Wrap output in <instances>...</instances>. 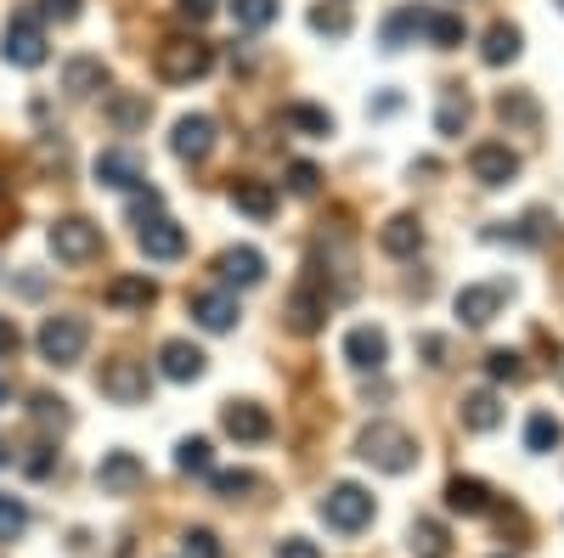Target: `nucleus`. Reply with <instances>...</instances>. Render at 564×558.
<instances>
[{"mask_svg": "<svg viewBox=\"0 0 564 558\" xmlns=\"http://www.w3.org/2000/svg\"><path fill=\"white\" fill-rule=\"evenodd\" d=\"M215 271H220L226 288H260V283H265V254L249 249V243H238V249H226V254L215 260Z\"/></svg>", "mask_w": 564, "mask_h": 558, "instance_id": "6ab92c4d", "label": "nucleus"}, {"mask_svg": "<svg viewBox=\"0 0 564 558\" xmlns=\"http://www.w3.org/2000/svg\"><path fill=\"white\" fill-rule=\"evenodd\" d=\"M97 390H102V401H113V406H141V401H148V390H153L148 361H135V355H113V361H102Z\"/></svg>", "mask_w": 564, "mask_h": 558, "instance_id": "0eeeda50", "label": "nucleus"}, {"mask_svg": "<svg viewBox=\"0 0 564 558\" xmlns=\"http://www.w3.org/2000/svg\"><path fill=\"white\" fill-rule=\"evenodd\" d=\"M159 372H164L170 384H198L204 372H209V355L193 339H164L159 344Z\"/></svg>", "mask_w": 564, "mask_h": 558, "instance_id": "f3484780", "label": "nucleus"}, {"mask_svg": "<svg viewBox=\"0 0 564 558\" xmlns=\"http://www.w3.org/2000/svg\"><path fill=\"white\" fill-rule=\"evenodd\" d=\"M468 175L480 186H508V180H520V153L508 142H475L468 147Z\"/></svg>", "mask_w": 564, "mask_h": 558, "instance_id": "4468645a", "label": "nucleus"}, {"mask_svg": "<svg viewBox=\"0 0 564 558\" xmlns=\"http://www.w3.org/2000/svg\"><path fill=\"white\" fill-rule=\"evenodd\" d=\"M327 310H334V288L316 283L311 271L294 283L289 305H282V316H289V328H294L300 339H311V333H322V328H327Z\"/></svg>", "mask_w": 564, "mask_h": 558, "instance_id": "423d86ee", "label": "nucleus"}, {"mask_svg": "<svg viewBox=\"0 0 564 558\" xmlns=\"http://www.w3.org/2000/svg\"><path fill=\"white\" fill-rule=\"evenodd\" d=\"M311 29L327 34V40H345V34H350V12L339 7V0H327V7H311Z\"/></svg>", "mask_w": 564, "mask_h": 558, "instance_id": "4c0bfd02", "label": "nucleus"}, {"mask_svg": "<svg viewBox=\"0 0 564 558\" xmlns=\"http://www.w3.org/2000/svg\"><path fill=\"white\" fill-rule=\"evenodd\" d=\"M175 12H181V23H193V29H204V23L215 18V0H175Z\"/></svg>", "mask_w": 564, "mask_h": 558, "instance_id": "a18cd8bd", "label": "nucleus"}, {"mask_svg": "<svg viewBox=\"0 0 564 558\" xmlns=\"http://www.w3.org/2000/svg\"><path fill=\"white\" fill-rule=\"evenodd\" d=\"M90 175H97V186H108V193H141V186H148V158L135 147H102Z\"/></svg>", "mask_w": 564, "mask_h": 558, "instance_id": "1a4fd4ad", "label": "nucleus"}, {"mask_svg": "<svg viewBox=\"0 0 564 558\" xmlns=\"http://www.w3.org/2000/svg\"><path fill=\"white\" fill-rule=\"evenodd\" d=\"M45 243H52V254H57L63 265H90V260L102 254V226L85 220V215H63V220H52Z\"/></svg>", "mask_w": 564, "mask_h": 558, "instance_id": "39448f33", "label": "nucleus"}, {"mask_svg": "<svg viewBox=\"0 0 564 558\" xmlns=\"http://www.w3.org/2000/svg\"><path fill=\"white\" fill-rule=\"evenodd\" d=\"M63 90L74 102H90L97 90H108V63L102 57H68L63 63Z\"/></svg>", "mask_w": 564, "mask_h": 558, "instance_id": "412c9836", "label": "nucleus"}, {"mask_svg": "<svg viewBox=\"0 0 564 558\" xmlns=\"http://www.w3.org/2000/svg\"><path fill=\"white\" fill-rule=\"evenodd\" d=\"M508 283H468V288H457V299H452V310H457V321L463 328H491V321L502 316V305H508Z\"/></svg>", "mask_w": 564, "mask_h": 558, "instance_id": "9b49d317", "label": "nucleus"}, {"mask_svg": "<svg viewBox=\"0 0 564 558\" xmlns=\"http://www.w3.org/2000/svg\"><path fill=\"white\" fill-rule=\"evenodd\" d=\"M102 299L113 305V310H148L153 299H159V283L148 271H124V276H113V283L102 288Z\"/></svg>", "mask_w": 564, "mask_h": 558, "instance_id": "aec40b11", "label": "nucleus"}, {"mask_svg": "<svg viewBox=\"0 0 564 558\" xmlns=\"http://www.w3.org/2000/svg\"><path fill=\"white\" fill-rule=\"evenodd\" d=\"M52 462H57L52 446H34V451L23 457V474H29V480H45V474H52Z\"/></svg>", "mask_w": 564, "mask_h": 558, "instance_id": "49530a36", "label": "nucleus"}, {"mask_svg": "<svg viewBox=\"0 0 564 558\" xmlns=\"http://www.w3.org/2000/svg\"><path fill=\"white\" fill-rule=\"evenodd\" d=\"M558 7H564V0H558Z\"/></svg>", "mask_w": 564, "mask_h": 558, "instance_id": "4d7b16f0", "label": "nucleus"}, {"mask_svg": "<svg viewBox=\"0 0 564 558\" xmlns=\"http://www.w3.org/2000/svg\"><path fill=\"white\" fill-rule=\"evenodd\" d=\"M209 68H215V45L198 40V34H170L153 52V74L164 85H198Z\"/></svg>", "mask_w": 564, "mask_h": 558, "instance_id": "f03ea898", "label": "nucleus"}, {"mask_svg": "<svg viewBox=\"0 0 564 558\" xmlns=\"http://www.w3.org/2000/svg\"><path fill=\"white\" fill-rule=\"evenodd\" d=\"M7 462H12V446H7V440H0V469H7Z\"/></svg>", "mask_w": 564, "mask_h": 558, "instance_id": "5fc2aeb1", "label": "nucleus"}, {"mask_svg": "<svg viewBox=\"0 0 564 558\" xmlns=\"http://www.w3.org/2000/svg\"><path fill=\"white\" fill-rule=\"evenodd\" d=\"M486 372H491L497 384H520L531 366H525V355H520V350H491V355H486Z\"/></svg>", "mask_w": 564, "mask_h": 558, "instance_id": "ea45409f", "label": "nucleus"}, {"mask_svg": "<svg viewBox=\"0 0 564 558\" xmlns=\"http://www.w3.org/2000/svg\"><path fill=\"white\" fill-rule=\"evenodd\" d=\"M23 350V333H18V321L12 316H0V361H12Z\"/></svg>", "mask_w": 564, "mask_h": 558, "instance_id": "8fccbe9b", "label": "nucleus"}, {"mask_svg": "<svg viewBox=\"0 0 564 558\" xmlns=\"http://www.w3.org/2000/svg\"><path fill=\"white\" fill-rule=\"evenodd\" d=\"M159 209H164V193H159V186H141L135 204H130V220H148V215H159Z\"/></svg>", "mask_w": 564, "mask_h": 558, "instance_id": "de8ad7c7", "label": "nucleus"}, {"mask_svg": "<svg viewBox=\"0 0 564 558\" xmlns=\"http://www.w3.org/2000/svg\"><path fill=\"white\" fill-rule=\"evenodd\" d=\"M276 558H322V547L311 536H282L276 541Z\"/></svg>", "mask_w": 564, "mask_h": 558, "instance_id": "09e8293b", "label": "nucleus"}, {"mask_svg": "<svg viewBox=\"0 0 564 558\" xmlns=\"http://www.w3.org/2000/svg\"><path fill=\"white\" fill-rule=\"evenodd\" d=\"M231 209L249 215V220H271L276 215V186L271 180H231Z\"/></svg>", "mask_w": 564, "mask_h": 558, "instance_id": "b1692460", "label": "nucleus"}, {"mask_svg": "<svg viewBox=\"0 0 564 558\" xmlns=\"http://www.w3.org/2000/svg\"><path fill=\"white\" fill-rule=\"evenodd\" d=\"M520 52H525V34L513 29V23H491L486 40H480V63L486 68H502V63H513Z\"/></svg>", "mask_w": 564, "mask_h": 558, "instance_id": "bb28decb", "label": "nucleus"}, {"mask_svg": "<svg viewBox=\"0 0 564 558\" xmlns=\"http://www.w3.org/2000/svg\"><path fill=\"white\" fill-rule=\"evenodd\" d=\"M29 412H34V424H45V429H68V424H74L68 401H63V395H52V390L29 395Z\"/></svg>", "mask_w": 564, "mask_h": 558, "instance_id": "f704fd0d", "label": "nucleus"}, {"mask_svg": "<svg viewBox=\"0 0 564 558\" xmlns=\"http://www.w3.org/2000/svg\"><path fill=\"white\" fill-rule=\"evenodd\" d=\"M97 485H102V496H135L141 485H148V462H141L135 451H108L97 462Z\"/></svg>", "mask_w": 564, "mask_h": 558, "instance_id": "dca6fc26", "label": "nucleus"}, {"mask_svg": "<svg viewBox=\"0 0 564 558\" xmlns=\"http://www.w3.org/2000/svg\"><path fill=\"white\" fill-rule=\"evenodd\" d=\"M102 113H108V124L119 130V135H135L141 124H148V97H135V90H113V97L102 102Z\"/></svg>", "mask_w": 564, "mask_h": 558, "instance_id": "a878e982", "label": "nucleus"}, {"mask_svg": "<svg viewBox=\"0 0 564 558\" xmlns=\"http://www.w3.org/2000/svg\"><path fill=\"white\" fill-rule=\"evenodd\" d=\"M564 440V424L553 412H531V424H525V451H553Z\"/></svg>", "mask_w": 564, "mask_h": 558, "instance_id": "e433bc0d", "label": "nucleus"}, {"mask_svg": "<svg viewBox=\"0 0 564 558\" xmlns=\"http://www.w3.org/2000/svg\"><path fill=\"white\" fill-rule=\"evenodd\" d=\"M497 119L513 124V130H531L542 119V108H536V97H525V90H502V97H497Z\"/></svg>", "mask_w": 564, "mask_h": 558, "instance_id": "2f4dec72", "label": "nucleus"}, {"mask_svg": "<svg viewBox=\"0 0 564 558\" xmlns=\"http://www.w3.org/2000/svg\"><path fill=\"white\" fill-rule=\"evenodd\" d=\"M85 344H90V321H85V316H74V310L45 316V321H40V333H34L40 361H52V366H79Z\"/></svg>", "mask_w": 564, "mask_h": 558, "instance_id": "20e7f679", "label": "nucleus"}, {"mask_svg": "<svg viewBox=\"0 0 564 558\" xmlns=\"http://www.w3.org/2000/svg\"><path fill=\"white\" fill-rule=\"evenodd\" d=\"M457 417H463V429H468V435H491V429L502 424V401H497V390H468V395L457 401Z\"/></svg>", "mask_w": 564, "mask_h": 558, "instance_id": "4be33fe9", "label": "nucleus"}, {"mask_svg": "<svg viewBox=\"0 0 564 558\" xmlns=\"http://www.w3.org/2000/svg\"><path fill=\"white\" fill-rule=\"evenodd\" d=\"M181 558H220V536L204 530V525L186 530V536H181Z\"/></svg>", "mask_w": 564, "mask_h": 558, "instance_id": "79ce46f5", "label": "nucleus"}, {"mask_svg": "<svg viewBox=\"0 0 564 558\" xmlns=\"http://www.w3.org/2000/svg\"><path fill=\"white\" fill-rule=\"evenodd\" d=\"M79 12H85V0H40V7H34L40 23H74Z\"/></svg>", "mask_w": 564, "mask_h": 558, "instance_id": "37998d69", "label": "nucleus"}, {"mask_svg": "<svg viewBox=\"0 0 564 558\" xmlns=\"http://www.w3.org/2000/svg\"><path fill=\"white\" fill-rule=\"evenodd\" d=\"M220 429L238 440V446H260V440H271V412L260 406V401H226L220 406Z\"/></svg>", "mask_w": 564, "mask_h": 558, "instance_id": "2eb2a0df", "label": "nucleus"}, {"mask_svg": "<svg viewBox=\"0 0 564 558\" xmlns=\"http://www.w3.org/2000/svg\"><path fill=\"white\" fill-rule=\"evenodd\" d=\"M412 541H417L423 552H430V558H441V552H446V530H441L435 519H417V525H412Z\"/></svg>", "mask_w": 564, "mask_h": 558, "instance_id": "c03bdc74", "label": "nucleus"}, {"mask_svg": "<svg viewBox=\"0 0 564 558\" xmlns=\"http://www.w3.org/2000/svg\"><path fill=\"white\" fill-rule=\"evenodd\" d=\"M175 469H181V474H209V469H215V446H209L204 435H186V440L175 446Z\"/></svg>", "mask_w": 564, "mask_h": 558, "instance_id": "473e14b6", "label": "nucleus"}, {"mask_svg": "<svg viewBox=\"0 0 564 558\" xmlns=\"http://www.w3.org/2000/svg\"><path fill=\"white\" fill-rule=\"evenodd\" d=\"M186 310H193V321H198L204 333H231L243 321L238 294H231V288H198L193 299H186Z\"/></svg>", "mask_w": 564, "mask_h": 558, "instance_id": "ddd939ff", "label": "nucleus"}, {"mask_svg": "<svg viewBox=\"0 0 564 558\" xmlns=\"http://www.w3.org/2000/svg\"><path fill=\"white\" fill-rule=\"evenodd\" d=\"M209 491H215V496H226V502H243L249 491H260V480H254L249 469H220V474L209 469Z\"/></svg>", "mask_w": 564, "mask_h": 558, "instance_id": "c9c22d12", "label": "nucleus"}, {"mask_svg": "<svg viewBox=\"0 0 564 558\" xmlns=\"http://www.w3.org/2000/svg\"><path fill=\"white\" fill-rule=\"evenodd\" d=\"M282 124H289L294 135H311V142H327V135H334V113L316 108V102H289L282 108Z\"/></svg>", "mask_w": 564, "mask_h": 558, "instance_id": "c85d7f7f", "label": "nucleus"}, {"mask_svg": "<svg viewBox=\"0 0 564 558\" xmlns=\"http://www.w3.org/2000/svg\"><path fill=\"white\" fill-rule=\"evenodd\" d=\"M0 57H7L12 68H40L45 57H52V40H45V23L34 12H18L7 23V40H0Z\"/></svg>", "mask_w": 564, "mask_h": 558, "instance_id": "6e6552de", "label": "nucleus"}, {"mask_svg": "<svg viewBox=\"0 0 564 558\" xmlns=\"http://www.w3.org/2000/svg\"><path fill=\"white\" fill-rule=\"evenodd\" d=\"M468 119H475V102H468L463 90H446L441 108H435V130L446 135V142H457V135L468 130Z\"/></svg>", "mask_w": 564, "mask_h": 558, "instance_id": "7c9ffc66", "label": "nucleus"}, {"mask_svg": "<svg viewBox=\"0 0 564 558\" xmlns=\"http://www.w3.org/2000/svg\"><path fill=\"white\" fill-rule=\"evenodd\" d=\"M135 249L148 254V260H159V265H170V260L186 254V231L159 209V215H148V220H135Z\"/></svg>", "mask_w": 564, "mask_h": 558, "instance_id": "f8f14e48", "label": "nucleus"}, {"mask_svg": "<svg viewBox=\"0 0 564 558\" xmlns=\"http://www.w3.org/2000/svg\"><path fill=\"white\" fill-rule=\"evenodd\" d=\"M417 350H423V361H430V366H446V339L441 333H423Z\"/></svg>", "mask_w": 564, "mask_h": 558, "instance_id": "3c124183", "label": "nucleus"}, {"mask_svg": "<svg viewBox=\"0 0 564 558\" xmlns=\"http://www.w3.org/2000/svg\"><path fill=\"white\" fill-rule=\"evenodd\" d=\"M345 361H350L356 372H384V361H390V333L372 328V321L350 328V333H345Z\"/></svg>", "mask_w": 564, "mask_h": 558, "instance_id": "a211bd4d", "label": "nucleus"}, {"mask_svg": "<svg viewBox=\"0 0 564 558\" xmlns=\"http://www.w3.org/2000/svg\"><path fill=\"white\" fill-rule=\"evenodd\" d=\"M276 12H282V0H231V18H238V29H249V34L271 29Z\"/></svg>", "mask_w": 564, "mask_h": 558, "instance_id": "72a5a7b5", "label": "nucleus"}, {"mask_svg": "<svg viewBox=\"0 0 564 558\" xmlns=\"http://www.w3.org/2000/svg\"><path fill=\"white\" fill-rule=\"evenodd\" d=\"M417 34L430 40L435 52H457V45L468 40V23H463L457 12H430V7H423V29H417Z\"/></svg>", "mask_w": 564, "mask_h": 558, "instance_id": "cd10ccee", "label": "nucleus"}, {"mask_svg": "<svg viewBox=\"0 0 564 558\" xmlns=\"http://www.w3.org/2000/svg\"><path fill=\"white\" fill-rule=\"evenodd\" d=\"M446 507H452V514H463V519L491 514V491H486V480H468V474L446 480Z\"/></svg>", "mask_w": 564, "mask_h": 558, "instance_id": "393cba45", "label": "nucleus"}, {"mask_svg": "<svg viewBox=\"0 0 564 558\" xmlns=\"http://www.w3.org/2000/svg\"><path fill=\"white\" fill-rule=\"evenodd\" d=\"M356 457L367 462V469H379V474H412L417 469V440L401 429V424H367L356 435Z\"/></svg>", "mask_w": 564, "mask_h": 558, "instance_id": "f257e3e1", "label": "nucleus"}, {"mask_svg": "<svg viewBox=\"0 0 564 558\" xmlns=\"http://www.w3.org/2000/svg\"><path fill=\"white\" fill-rule=\"evenodd\" d=\"M417 29H423V7H401V12H390L384 29H379L384 52H406V45L417 40Z\"/></svg>", "mask_w": 564, "mask_h": 558, "instance_id": "c756f323", "label": "nucleus"}, {"mask_svg": "<svg viewBox=\"0 0 564 558\" xmlns=\"http://www.w3.org/2000/svg\"><path fill=\"white\" fill-rule=\"evenodd\" d=\"M282 175H289V193H294V198H316V193H322V169L305 164V158H294Z\"/></svg>", "mask_w": 564, "mask_h": 558, "instance_id": "a19ab883", "label": "nucleus"}, {"mask_svg": "<svg viewBox=\"0 0 564 558\" xmlns=\"http://www.w3.org/2000/svg\"><path fill=\"white\" fill-rule=\"evenodd\" d=\"M379 249H384L390 260H412V254L423 249V220H417V215H390L384 231H379Z\"/></svg>", "mask_w": 564, "mask_h": 558, "instance_id": "5701e85b", "label": "nucleus"}, {"mask_svg": "<svg viewBox=\"0 0 564 558\" xmlns=\"http://www.w3.org/2000/svg\"><path fill=\"white\" fill-rule=\"evenodd\" d=\"M23 530H29V502L0 491V541H18Z\"/></svg>", "mask_w": 564, "mask_h": 558, "instance_id": "58836bf2", "label": "nucleus"}, {"mask_svg": "<svg viewBox=\"0 0 564 558\" xmlns=\"http://www.w3.org/2000/svg\"><path fill=\"white\" fill-rule=\"evenodd\" d=\"M215 142H220V124H215L209 113H181L175 130H170V153H175L181 164H209Z\"/></svg>", "mask_w": 564, "mask_h": 558, "instance_id": "9d476101", "label": "nucleus"}, {"mask_svg": "<svg viewBox=\"0 0 564 558\" xmlns=\"http://www.w3.org/2000/svg\"><path fill=\"white\" fill-rule=\"evenodd\" d=\"M7 406H12V384H7V379H0V412H7Z\"/></svg>", "mask_w": 564, "mask_h": 558, "instance_id": "864d4df0", "label": "nucleus"}, {"mask_svg": "<svg viewBox=\"0 0 564 558\" xmlns=\"http://www.w3.org/2000/svg\"><path fill=\"white\" fill-rule=\"evenodd\" d=\"M395 108H401V97H395V90H384V97L372 102V113H395Z\"/></svg>", "mask_w": 564, "mask_h": 558, "instance_id": "603ef678", "label": "nucleus"}, {"mask_svg": "<svg viewBox=\"0 0 564 558\" xmlns=\"http://www.w3.org/2000/svg\"><path fill=\"white\" fill-rule=\"evenodd\" d=\"M316 514L327 530H339V536H361L372 525V514H379V502H372V491H361L356 480H339V485H327V496L316 502Z\"/></svg>", "mask_w": 564, "mask_h": 558, "instance_id": "7ed1b4c3", "label": "nucleus"}, {"mask_svg": "<svg viewBox=\"0 0 564 558\" xmlns=\"http://www.w3.org/2000/svg\"><path fill=\"white\" fill-rule=\"evenodd\" d=\"M558 379H564V361H558Z\"/></svg>", "mask_w": 564, "mask_h": 558, "instance_id": "6e6d98bb", "label": "nucleus"}]
</instances>
